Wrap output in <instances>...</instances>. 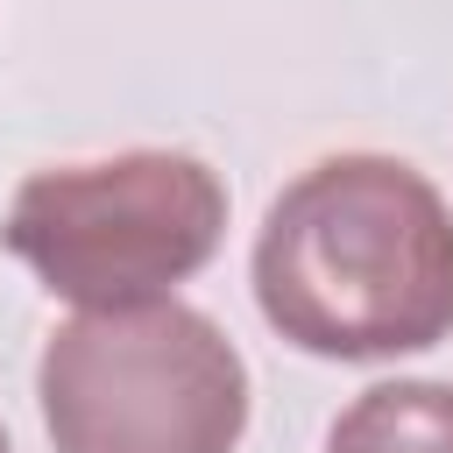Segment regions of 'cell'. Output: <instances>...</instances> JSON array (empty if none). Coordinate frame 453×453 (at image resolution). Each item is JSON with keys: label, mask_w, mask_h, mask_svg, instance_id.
<instances>
[{"label": "cell", "mask_w": 453, "mask_h": 453, "mask_svg": "<svg viewBox=\"0 0 453 453\" xmlns=\"http://www.w3.org/2000/svg\"><path fill=\"white\" fill-rule=\"evenodd\" d=\"M35 396L57 453H234L248 432L241 347L177 297L64 319Z\"/></svg>", "instance_id": "cell-2"}, {"label": "cell", "mask_w": 453, "mask_h": 453, "mask_svg": "<svg viewBox=\"0 0 453 453\" xmlns=\"http://www.w3.org/2000/svg\"><path fill=\"white\" fill-rule=\"evenodd\" d=\"M226 234V184L184 149H127L106 163H64L21 177L7 205V255L78 311L170 297L212 262Z\"/></svg>", "instance_id": "cell-3"}, {"label": "cell", "mask_w": 453, "mask_h": 453, "mask_svg": "<svg viewBox=\"0 0 453 453\" xmlns=\"http://www.w3.org/2000/svg\"><path fill=\"white\" fill-rule=\"evenodd\" d=\"M0 453H14V446H7V425H0Z\"/></svg>", "instance_id": "cell-5"}, {"label": "cell", "mask_w": 453, "mask_h": 453, "mask_svg": "<svg viewBox=\"0 0 453 453\" xmlns=\"http://www.w3.org/2000/svg\"><path fill=\"white\" fill-rule=\"evenodd\" d=\"M255 304L297 354L389 361L453 333V212L396 156H326L255 234Z\"/></svg>", "instance_id": "cell-1"}, {"label": "cell", "mask_w": 453, "mask_h": 453, "mask_svg": "<svg viewBox=\"0 0 453 453\" xmlns=\"http://www.w3.org/2000/svg\"><path fill=\"white\" fill-rule=\"evenodd\" d=\"M326 453H453V382L396 375L361 389L333 418Z\"/></svg>", "instance_id": "cell-4"}]
</instances>
